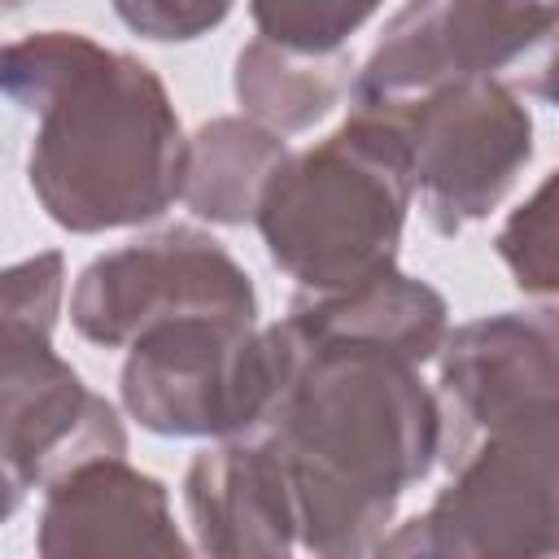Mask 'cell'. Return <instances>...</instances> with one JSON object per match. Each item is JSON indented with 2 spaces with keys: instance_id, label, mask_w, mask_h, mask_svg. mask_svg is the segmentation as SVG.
<instances>
[{
  "instance_id": "cell-1",
  "label": "cell",
  "mask_w": 559,
  "mask_h": 559,
  "mask_svg": "<svg viewBox=\"0 0 559 559\" xmlns=\"http://www.w3.org/2000/svg\"><path fill=\"white\" fill-rule=\"evenodd\" d=\"M293 336V367L253 432L284 459L301 550L319 559L380 555L402 493L441 454V397L397 349L310 336L297 323Z\"/></svg>"
},
{
  "instance_id": "cell-2",
  "label": "cell",
  "mask_w": 559,
  "mask_h": 559,
  "mask_svg": "<svg viewBox=\"0 0 559 559\" xmlns=\"http://www.w3.org/2000/svg\"><path fill=\"white\" fill-rule=\"evenodd\" d=\"M0 83L35 114L26 179L57 227H140L183 201L188 140L166 83L140 57L79 31H35L4 48Z\"/></svg>"
},
{
  "instance_id": "cell-3",
  "label": "cell",
  "mask_w": 559,
  "mask_h": 559,
  "mask_svg": "<svg viewBox=\"0 0 559 559\" xmlns=\"http://www.w3.org/2000/svg\"><path fill=\"white\" fill-rule=\"evenodd\" d=\"M411 197L406 135L389 109L354 105L332 135L284 157L253 223L301 293H349L397 266Z\"/></svg>"
},
{
  "instance_id": "cell-4",
  "label": "cell",
  "mask_w": 559,
  "mask_h": 559,
  "mask_svg": "<svg viewBox=\"0 0 559 559\" xmlns=\"http://www.w3.org/2000/svg\"><path fill=\"white\" fill-rule=\"evenodd\" d=\"M380 555H559V402L515 411L476 432L450 459V485L424 515L397 524Z\"/></svg>"
},
{
  "instance_id": "cell-5",
  "label": "cell",
  "mask_w": 559,
  "mask_h": 559,
  "mask_svg": "<svg viewBox=\"0 0 559 559\" xmlns=\"http://www.w3.org/2000/svg\"><path fill=\"white\" fill-rule=\"evenodd\" d=\"M293 349L288 319L271 328L210 314L157 323L127 345L122 406L157 437H245L266 419Z\"/></svg>"
},
{
  "instance_id": "cell-6",
  "label": "cell",
  "mask_w": 559,
  "mask_h": 559,
  "mask_svg": "<svg viewBox=\"0 0 559 559\" xmlns=\"http://www.w3.org/2000/svg\"><path fill=\"white\" fill-rule=\"evenodd\" d=\"M406 135L415 192L437 236L498 210L515 175L533 162V114L493 74L450 79L428 92L380 100Z\"/></svg>"
},
{
  "instance_id": "cell-7",
  "label": "cell",
  "mask_w": 559,
  "mask_h": 559,
  "mask_svg": "<svg viewBox=\"0 0 559 559\" xmlns=\"http://www.w3.org/2000/svg\"><path fill=\"white\" fill-rule=\"evenodd\" d=\"M192 314L258 323V293L223 240L188 223L92 258L70 293L74 332L100 349H127L140 332Z\"/></svg>"
},
{
  "instance_id": "cell-8",
  "label": "cell",
  "mask_w": 559,
  "mask_h": 559,
  "mask_svg": "<svg viewBox=\"0 0 559 559\" xmlns=\"http://www.w3.org/2000/svg\"><path fill=\"white\" fill-rule=\"evenodd\" d=\"M0 397L4 515H13L31 489L52 485L70 467L100 454H127L118 411L52 349V332L4 328Z\"/></svg>"
},
{
  "instance_id": "cell-9",
  "label": "cell",
  "mask_w": 559,
  "mask_h": 559,
  "mask_svg": "<svg viewBox=\"0 0 559 559\" xmlns=\"http://www.w3.org/2000/svg\"><path fill=\"white\" fill-rule=\"evenodd\" d=\"M546 0H406L354 74V105L402 100L450 79L511 66L555 31Z\"/></svg>"
},
{
  "instance_id": "cell-10",
  "label": "cell",
  "mask_w": 559,
  "mask_h": 559,
  "mask_svg": "<svg viewBox=\"0 0 559 559\" xmlns=\"http://www.w3.org/2000/svg\"><path fill=\"white\" fill-rule=\"evenodd\" d=\"M559 402V310H498L454 328L441 345L445 463L489 424Z\"/></svg>"
},
{
  "instance_id": "cell-11",
  "label": "cell",
  "mask_w": 559,
  "mask_h": 559,
  "mask_svg": "<svg viewBox=\"0 0 559 559\" xmlns=\"http://www.w3.org/2000/svg\"><path fill=\"white\" fill-rule=\"evenodd\" d=\"M35 550L44 559H96V555H162L188 559L192 546L175 528L170 493L157 476L127 463V454H100L52 485H44Z\"/></svg>"
},
{
  "instance_id": "cell-12",
  "label": "cell",
  "mask_w": 559,
  "mask_h": 559,
  "mask_svg": "<svg viewBox=\"0 0 559 559\" xmlns=\"http://www.w3.org/2000/svg\"><path fill=\"white\" fill-rule=\"evenodd\" d=\"M197 550L218 559H284L301 546L297 498L275 445L258 432L223 437L183 472Z\"/></svg>"
},
{
  "instance_id": "cell-13",
  "label": "cell",
  "mask_w": 559,
  "mask_h": 559,
  "mask_svg": "<svg viewBox=\"0 0 559 559\" xmlns=\"http://www.w3.org/2000/svg\"><path fill=\"white\" fill-rule=\"evenodd\" d=\"M288 319L310 336H349L397 349L411 362H428L441 354L450 336V306L445 297L389 266L384 275L349 288V293H297Z\"/></svg>"
},
{
  "instance_id": "cell-14",
  "label": "cell",
  "mask_w": 559,
  "mask_h": 559,
  "mask_svg": "<svg viewBox=\"0 0 559 559\" xmlns=\"http://www.w3.org/2000/svg\"><path fill=\"white\" fill-rule=\"evenodd\" d=\"M288 144L280 131L253 118H210L188 140L183 205L218 227H245L258 218L271 175L284 166Z\"/></svg>"
},
{
  "instance_id": "cell-15",
  "label": "cell",
  "mask_w": 559,
  "mask_h": 559,
  "mask_svg": "<svg viewBox=\"0 0 559 559\" xmlns=\"http://www.w3.org/2000/svg\"><path fill=\"white\" fill-rule=\"evenodd\" d=\"M349 70L354 61L345 52L310 57V52H293L258 35L240 48L231 87H236L245 118L280 135H297L314 127L345 96V87H354Z\"/></svg>"
},
{
  "instance_id": "cell-16",
  "label": "cell",
  "mask_w": 559,
  "mask_h": 559,
  "mask_svg": "<svg viewBox=\"0 0 559 559\" xmlns=\"http://www.w3.org/2000/svg\"><path fill=\"white\" fill-rule=\"evenodd\" d=\"M493 249L520 293L559 297V170H550L533 197L507 214Z\"/></svg>"
},
{
  "instance_id": "cell-17",
  "label": "cell",
  "mask_w": 559,
  "mask_h": 559,
  "mask_svg": "<svg viewBox=\"0 0 559 559\" xmlns=\"http://www.w3.org/2000/svg\"><path fill=\"white\" fill-rule=\"evenodd\" d=\"M384 0H249V13L262 39L293 52L328 57V52H341L345 39Z\"/></svg>"
},
{
  "instance_id": "cell-18",
  "label": "cell",
  "mask_w": 559,
  "mask_h": 559,
  "mask_svg": "<svg viewBox=\"0 0 559 559\" xmlns=\"http://www.w3.org/2000/svg\"><path fill=\"white\" fill-rule=\"evenodd\" d=\"M66 297V258L57 249H44L26 262H13L4 271V328H31V332H52Z\"/></svg>"
},
{
  "instance_id": "cell-19",
  "label": "cell",
  "mask_w": 559,
  "mask_h": 559,
  "mask_svg": "<svg viewBox=\"0 0 559 559\" xmlns=\"http://www.w3.org/2000/svg\"><path fill=\"white\" fill-rule=\"evenodd\" d=\"M118 22L153 44H188L210 35L236 0H109Z\"/></svg>"
},
{
  "instance_id": "cell-20",
  "label": "cell",
  "mask_w": 559,
  "mask_h": 559,
  "mask_svg": "<svg viewBox=\"0 0 559 559\" xmlns=\"http://www.w3.org/2000/svg\"><path fill=\"white\" fill-rule=\"evenodd\" d=\"M528 87H533L546 105H555V109H559V44L550 48V57L542 61V70L533 74V83H528Z\"/></svg>"
},
{
  "instance_id": "cell-21",
  "label": "cell",
  "mask_w": 559,
  "mask_h": 559,
  "mask_svg": "<svg viewBox=\"0 0 559 559\" xmlns=\"http://www.w3.org/2000/svg\"><path fill=\"white\" fill-rule=\"evenodd\" d=\"M17 4H22V0H4V9H17Z\"/></svg>"
},
{
  "instance_id": "cell-22",
  "label": "cell",
  "mask_w": 559,
  "mask_h": 559,
  "mask_svg": "<svg viewBox=\"0 0 559 559\" xmlns=\"http://www.w3.org/2000/svg\"><path fill=\"white\" fill-rule=\"evenodd\" d=\"M555 13H559V0H555Z\"/></svg>"
}]
</instances>
